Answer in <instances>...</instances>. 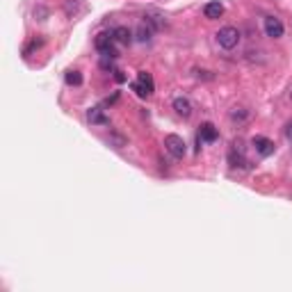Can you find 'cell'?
<instances>
[{
    "label": "cell",
    "mask_w": 292,
    "mask_h": 292,
    "mask_svg": "<svg viewBox=\"0 0 292 292\" xmlns=\"http://www.w3.org/2000/svg\"><path fill=\"white\" fill-rule=\"evenodd\" d=\"M173 110H176V114H178V117H183V119L192 117V103H189L187 98H183V96L173 98Z\"/></svg>",
    "instance_id": "8992f818"
},
{
    "label": "cell",
    "mask_w": 292,
    "mask_h": 292,
    "mask_svg": "<svg viewBox=\"0 0 292 292\" xmlns=\"http://www.w3.org/2000/svg\"><path fill=\"white\" fill-rule=\"evenodd\" d=\"M290 98H292V92H290Z\"/></svg>",
    "instance_id": "ffe728a7"
},
{
    "label": "cell",
    "mask_w": 292,
    "mask_h": 292,
    "mask_svg": "<svg viewBox=\"0 0 292 292\" xmlns=\"http://www.w3.org/2000/svg\"><path fill=\"white\" fill-rule=\"evenodd\" d=\"M94 43H96L98 53H101V50H108V48H112V46H114V43H117V41H114V34H112V32H101V34H98V37H96V41H94Z\"/></svg>",
    "instance_id": "30bf717a"
},
{
    "label": "cell",
    "mask_w": 292,
    "mask_h": 292,
    "mask_svg": "<svg viewBox=\"0 0 292 292\" xmlns=\"http://www.w3.org/2000/svg\"><path fill=\"white\" fill-rule=\"evenodd\" d=\"M144 21L148 23L153 30H162V27L167 25V23H164V18H162V14H157V11H146V14H144Z\"/></svg>",
    "instance_id": "7c38bea8"
},
{
    "label": "cell",
    "mask_w": 292,
    "mask_h": 292,
    "mask_svg": "<svg viewBox=\"0 0 292 292\" xmlns=\"http://www.w3.org/2000/svg\"><path fill=\"white\" fill-rule=\"evenodd\" d=\"M217 137H219V130H217L212 124H201L199 126V140L201 142H208V144H210V142H215Z\"/></svg>",
    "instance_id": "5b68a950"
},
{
    "label": "cell",
    "mask_w": 292,
    "mask_h": 292,
    "mask_svg": "<svg viewBox=\"0 0 292 292\" xmlns=\"http://www.w3.org/2000/svg\"><path fill=\"white\" fill-rule=\"evenodd\" d=\"M164 148H167L173 157H178V160L185 155V151H187V148H185V142H183V137H180V135H167V137H164Z\"/></svg>",
    "instance_id": "7a4b0ae2"
},
{
    "label": "cell",
    "mask_w": 292,
    "mask_h": 292,
    "mask_svg": "<svg viewBox=\"0 0 292 292\" xmlns=\"http://www.w3.org/2000/svg\"><path fill=\"white\" fill-rule=\"evenodd\" d=\"M265 32H267V37H272V39L283 37V23L276 16H267L265 18Z\"/></svg>",
    "instance_id": "277c9868"
},
{
    "label": "cell",
    "mask_w": 292,
    "mask_h": 292,
    "mask_svg": "<svg viewBox=\"0 0 292 292\" xmlns=\"http://www.w3.org/2000/svg\"><path fill=\"white\" fill-rule=\"evenodd\" d=\"M64 80H66V85H71V87H80V85H82V76H80V71H66Z\"/></svg>",
    "instance_id": "5bb4252c"
},
{
    "label": "cell",
    "mask_w": 292,
    "mask_h": 292,
    "mask_svg": "<svg viewBox=\"0 0 292 292\" xmlns=\"http://www.w3.org/2000/svg\"><path fill=\"white\" fill-rule=\"evenodd\" d=\"M87 119H89V124H94V126H108L110 124V119L105 117V112L101 108L89 110V112H87Z\"/></svg>",
    "instance_id": "ba28073f"
},
{
    "label": "cell",
    "mask_w": 292,
    "mask_h": 292,
    "mask_svg": "<svg viewBox=\"0 0 292 292\" xmlns=\"http://www.w3.org/2000/svg\"><path fill=\"white\" fill-rule=\"evenodd\" d=\"M41 43H43L41 39H34V41H32V43H30V46H27V48H25V55H30V53H32L34 48H39V46H41Z\"/></svg>",
    "instance_id": "e0dca14e"
},
{
    "label": "cell",
    "mask_w": 292,
    "mask_h": 292,
    "mask_svg": "<svg viewBox=\"0 0 292 292\" xmlns=\"http://www.w3.org/2000/svg\"><path fill=\"white\" fill-rule=\"evenodd\" d=\"M112 34H114V41L119 43V46H130V41H133V32H130L126 25L114 27Z\"/></svg>",
    "instance_id": "52a82bcc"
},
{
    "label": "cell",
    "mask_w": 292,
    "mask_h": 292,
    "mask_svg": "<svg viewBox=\"0 0 292 292\" xmlns=\"http://www.w3.org/2000/svg\"><path fill=\"white\" fill-rule=\"evenodd\" d=\"M286 137H288V140L292 142V121H290V124L286 126Z\"/></svg>",
    "instance_id": "d6986e66"
},
{
    "label": "cell",
    "mask_w": 292,
    "mask_h": 292,
    "mask_svg": "<svg viewBox=\"0 0 292 292\" xmlns=\"http://www.w3.org/2000/svg\"><path fill=\"white\" fill-rule=\"evenodd\" d=\"M215 37H217V43H219L222 48H226V50H233L235 46H238V41H240L238 27H231V25L222 27V30H219Z\"/></svg>",
    "instance_id": "6da1fadb"
},
{
    "label": "cell",
    "mask_w": 292,
    "mask_h": 292,
    "mask_svg": "<svg viewBox=\"0 0 292 292\" xmlns=\"http://www.w3.org/2000/svg\"><path fill=\"white\" fill-rule=\"evenodd\" d=\"M110 144L114 146V148H124L126 146V140L121 135H110Z\"/></svg>",
    "instance_id": "9a60e30c"
},
{
    "label": "cell",
    "mask_w": 292,
    "mask_h": 292,
    "mask_svg": "<svg viewBox=\"0 0 292 292\" xmlns=\"http://www.w3.org/2000/svg\"><path fill=\"white\" fill-rule=\"evenodd\" d=\"M251 144H254V148L263 157H270L272 153H274V142L267 140V137H263V135H256L254 140H251Z\"/></svg>",
    "instance_id": "3957f363"
},
{
    "label": "cell",
    "mask_w": 292,
    "mask_h": 292,
    "mask_svg": "<svg viewBox=\"0 0 292 292\" xmlns=\"http://www.w3.org/2000/svg\"><path fill=\"white\" fill-rule=\"evenodd\" d=\"M153 32H155V30H153V27L148 25L146 21H142V23H140V27H137V39H140V41H148Z\"/></svg>",
    "instance_id": "4fadbf2b"
},
{
    "label": "cell",
    "mask_w": 292,
    "mask_h": 292,
    "mask_svg": "<svg viewBox=\"0 0 292 292\" xmlns=\"http://www.w3.org/2000/svg\"><path fill=\"white\" fill-rule=\"evenodd\" d=\"M222 14H224V5H222V2H208V5L203 7V16L210 18V21L219 18Z\"/></svg>",
    "instance_id": "8fae6325"
},
{
    "label": "cell",
    "mask_w": 292,
    "mask_h": 292,
    "mask_svg": "<svg viewBox=\"0 0 292 292\" xmlns=\"http://www.w3.org/2000/svg\"><path fill=\"white\" fill-rule=\"evenodd\" d=\"M137 85H140L142 89L148 94V96H151L153 89H155V85H153V78H151V73H148V71H140V73H137Z\"/></svg>",
    "instance_id": "9c48e42d"
},
{
    "label": "cell",
    "mask_w": 292,
    "mask_h": 292,
    "mask_svg": "<svg viewBox=\"0 0 292 292\" xmlns=\"http://www.w3.org/2000/svg\"><path fill=\"white\" fill-rule=\"evenodd\" d=\"M231 119H233V121H238V119L242 121V119H247V112H244L242 108H238V110H235V112L231 114Z\"/></svg>",
    "instance_id": "2e32d148"
},
{
    "label": "cell",
    "mask_w": 292,
    "mask_h": 292,
    "mask_svg": "<svg viewBox=\"0 0 292 292\" xmlns=\"http://www.w3.org/2000/svg\"><path fill=\"white\" fill-rule=\"evenodd\" d=\"M114 78H117V82H124V80H126L124 71H114Z\"/></svg>",
    "instance_id": "ac0fdd59"
}]
</instances>
